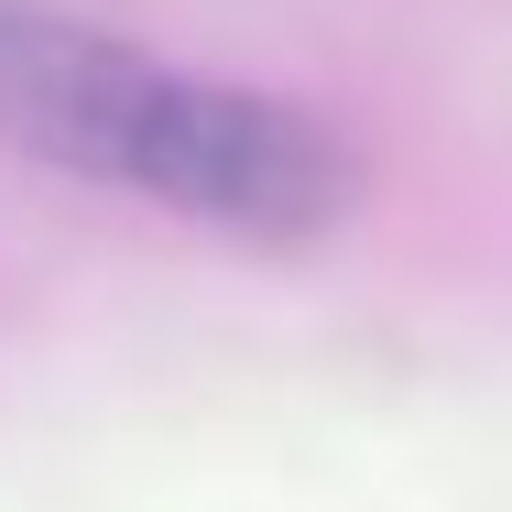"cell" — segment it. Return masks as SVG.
I'll list each match as a JSON object with an SVG mask.
<instances>
[{"mask_svg":"<svg viewBox=\"0 0 512 512\" xmlns=\"http://www.w3.org/2000/svg\"><path fill=\"white\" fill-rule=\"evenodd\" d=\"M0 142L251 251H306L371 197V164L338 120L22 0H0Z\"/></svg>","mask_w":512,"mask_h":512,"instance_id":"obj_1","label":"cell"}]
</instances>
